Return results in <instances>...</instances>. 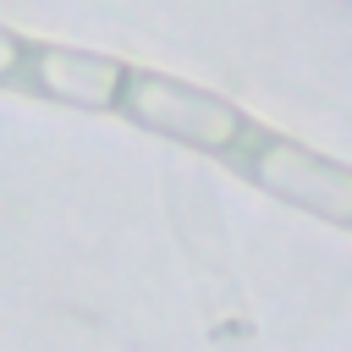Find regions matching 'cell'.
<instances>
[{
	"label": "cell",
	"mask_w": 352,
	"mask_h": 352,
	"mask_svg": "<svg viewBox=\"0 0 352 352\" xmlns=\"http://www.w3.org/2000/svg\"><path fill=\"white\" fill-rule=\"evenodd\" d=\"M0 66H11V44L6 38H0Z\"/></svg>",
	"instance_id": "6da1fadb"
}]
</instances>
